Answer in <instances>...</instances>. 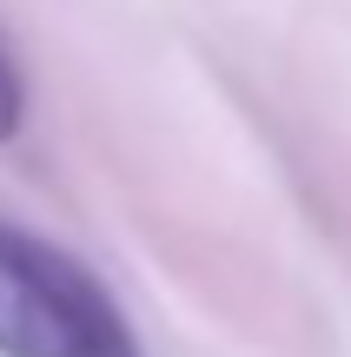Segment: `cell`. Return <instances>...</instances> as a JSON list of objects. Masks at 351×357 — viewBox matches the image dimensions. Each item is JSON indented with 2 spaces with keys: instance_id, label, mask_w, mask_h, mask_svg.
I'll return each instance as SVG.
<instances>
[{
  "instance_id": "6da1fadb",
  "label": "cell",
  "mask_w": 351,
  "mask_h": 357,
  "mask_svg": "<svg viewBox=\"0 0 351 357\" xmlns=\"http://www.w3.org/2000/svg\"><path fill=\"white\" fill-rule=\"evenodd\" d=\"M0 357H119V318L53 245L0 225Z\"/></svg>"
},
{
  "instance_id": "7a4b0ae2",
  "label": "cell",
  "mask_w": 351,
  "mask_h": 357,
  "mask_svg": "<svg viewBox=\"0 0 351 357\" xmlns=\"http://www.w3.org/2000/svg\"><path fill=\"white\" fill-rule=\"evenodd\" d=\"M20 126V73H13V60L0 53V139Z\"/></svg>"
}]
</instances>
